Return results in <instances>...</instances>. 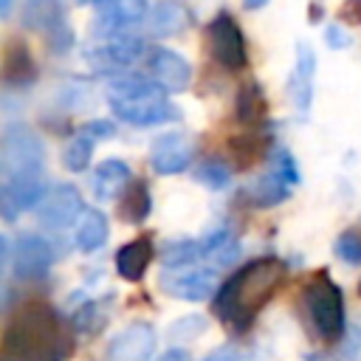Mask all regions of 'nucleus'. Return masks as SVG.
I'll list each match as a JSON object with an SVG mask.
<instances>
[{
  "label": "nucleus",
  "instance_id": "1",
  "mask_svg": "<svg viewBox=\"0 0 361 361\" xmlns=\"http://www.w3.org/2000/svg\"><path fill=\"white\" fill-rule=\"evenodd\" d=\"M288 268L276 257H257L237 268L214 296V313L223 324L234 330H248L259 310L282 288Z\"/></svg>",
  "mask_w": 361,
  "mask_h": 361
},
{
  "label": "nucleus",
  "instance_id": "2",
  "mask_svg": "<svg viewBox=\"0 0 361 361\" xmlns=\"http://www.w3.org/2000/svg\"><path fill=\"white\" fill-rule=\"evenodd\" d=\"M71 338L45 302H25L8 319L3 333V361H65Z\"/></svg>",
  "mask_w": 361,
  "mask_h": 361
},
{
  "label": "nucleus",
  "instance_id": "3",
  "mask_svg": "<svg viewBox=\"0 0 361 361\" xmlns=\"http://www.w3.org/2000/svg\"><path fill=\"white\" fill-rule=\"evenodd\" d=\"M107 104L113 116L133 127H158L180 118V110L166 99V90L141 73L116 76L107 85Z\"/></svg>",
  "mask_w": 361,
  "mask_h": 361
},
{
  "label": "nucleus",
  "instance_id": "4",
  "mask_svg": "<svg viewBox=\"0 0 361 361\" xmlns=\"http://www.w3.org/2000/svg\"><path fill=\"white\" fill-rule=\"evenodd\" d=\"M0 175L3 180L45 178V144L23 121H8L0 135Z\"/></svg>",
  "mask_w": 361,
  "mask_h": 361
},
{
  "label": "nucleus",
  "instance_id": "5",
  "mask_svg": "<svg viewBox=\"0 0 361 361\" xmlns=\"http://www.w3.org/2000/svg\"><path fill=\"white\" fill-rule=\"evenodd\" d=\"M302 305L322 341L333 344L347 336L344 333L347 330L344 327V293L324 271L310 276V282L302 290Z\"/></svg>",
  "mask_w": 361,
  "mask_h": 361
},
{
  "label": "nucleus",
  "instance_id": "6",
  "mask_svg": "<svg viewBox=\"0 0 361 361\" xmlns=\"http://www.w3.org/2000/svg\"><path fill=\"white\" fill-rule=\"evenodd\" d=\"M20 20L28 31H37L51 54H68L73 45V28L59 0H23Z\"/></svg>",
  "mask_w": 361,
  "mask_h": 361
},
{
  "label": "nucleus",
  "instance_id": "7",
  "mask_svg": "<svg viewBox=\"0 0 361 361\" xmlns=\"http://www.w3.org/2000/svg\"><path fill=\"white\" fill-rule=\"evenodd\" d=\"M206 42H209V54L212 59L226 68V71H243L248 65V48H245V37L237 25V20L226 11H220L209 25H206Z\"/></svg>",
  "mask_w": 361,
  "mask_h": 361
},
{
  "label": "nucleus",
  "instance_id": "8",
  "mask_svg": "<svg viewBox=\"0 0 361 361\" xmlns=\"http://www.w3.org/2000/svg\"><path fill=\"white\" fill-rule=\"evenodd\" d=\"M90 3L96 8V25H93L96 39L133 34V28L149 14L147 0H90Z\"/></svg>",
  "mask_w": 361,
  "mask_h": 361
},
{
  "label": "nucleus",
  "instance_id": "9",
  "mask_svg": "<svg viewBox=\"0 0 361 361\" xmlns=\"http://www.w3.org/2000/svg\"><path fill=\"white\" fill-rule=\"evenodd\" d=\"M54 259H56L54 245L45 237H39V234H23L11 245L8 268H11V274L20 282H37V279H42L51 271Z\"/></svg>",
  "mask_w": 361,
  "mask_h": 361
},
{
  "label": "nucleus",
  "instance_id": "10",
  "mask_svg": "<svg viewBox=\"0 0 361 361\" xmlns=\"http://www.w3.org/2000/svg\"><path fill=\"white\" fill-rule=\"evenodd\" d=\"M82 214H85V203L73 183H59V186L48 189L45 200L37 206L39 226H45L51 231H62V228L73 226L76 220H82Z\"/></svg>",
  "mask_w": 361,
  "mask_h": 361
},
{
  "label": "nucleus",
  "instance_id": "11",
  "mask_svg": "<svg viewBox=\"0 0 361 361\" xmlns=\"http://www.w3.org/2000/svg\"><path fill=\"white\" fill-rule=\"evenodd\" d=\"M161 290L175 296V299H189V302H203L209 296H214L220 288L217 282V271L214 268H175V271H164L158 279Z\"/></svg>",
  "mask_w": 361,
  "mask_h": 361
},
{
  "label": "nucleus",
  "instance_id": "12",
  "mask_svg": "<svg viewBox=\"0 0 361 361\" xmlns=\"http://www.w3.org/2000/svg\"><path fill=\"white\" fill-rule=\"evenodd\" d=\"M141 54H144V39L135 34H124V37L96 39V45L85 51V59L96 71H121V68L135 65Z\"/></svg>",
  "mask_w": 361,
  "mask_h": 361
},
{
  "label": "nucleus",
  "instance_id": "13",
  "mask_svg": "<svg viewBox=\"0 0 361 361\" xmlns=\"http://www.w3.org/2000/svg\"><path fill=\"white\" fill-rule=\"evenodd\" d=\"M113 135H116V127H113L110 121H104V118H93V121L82 124V127L73 133V138L65 144V149H62V164H65V169H71V172H85V169L90 166V158H93L96 144L104 141V138H113Z\"/></svg>",
  "mask_w": 361,
  "mask_h": 361
},
{
  "label": "nucleus",
  "instance_id": "14",
  "mask_svg": "<svg viewBox=\"0 0 361 361\" xmlns=\"http://www.w3.org/2000/svg\"><path fill=\"white\" fill-rule=\"evenodd\" d=\"M195 144L186 133H164L149 144V166L158 175H178L192 164Z\"/></svg>",
  "mask_w": 361,
  "mask_h": 361
},
{
  "label": "nucleus",
  "instance_id": "15",
  "mask_svg": "<svg viewBox=\"0 0 361 361\" xmlns=\"http://www.w3.org/2000/svg\"><path fill=\"white\" fill-rule=\"evenodd\" d=\"M45 178H20V180H3L0 183V212L3 220L14 223L23 212L37 209L45 200Z\"/></svg>",
  "mask_w": 361,
  "mask_h": 361
},
{
  "label": "nucleus",
  "instance_id": "16",
  "mask_svg": "<svg viewBox=\"0 0 361 361\" xmlns=\"http://www.w3.org/2000/svg\"><path fill=\"white\" fill-rule=\"evenodd\" d=\"M155 350V330L147 322H135L116 333L104 350V361H147Z\"/></svg>",
  "mask_w": 361,
  "mask_h": 361
},
{
  "label": "nucleus",
  "instance_id": "17",
  "mask_svg": "<svg viewBox=\"0 0 361 361\" xmlns=\"http://www.w3.org/2000/svg\"><path fill=\"white\" fill-rule=\"evenodd\" d=\"M313 76H316V54L310 51L307 42L296 45V59H293V71L288 76V102L299 110V116L310 113V102H313Z\"/></svg>",
  "mask_w": 361,
  "mask_h": 361
},
{
  "label": "nucleus",
  "instance_id": "18",
  "mask_svg": "<svg viewBox=\"0 0 361 361\" xmlns=\"http://www.w3.org/2000/svg\"><path fill=\"white\" fill-rule=\"evenodd\" d=\"M147 65H149V76L166 93H183L192 85V65L180 54H175L169 48H155L149 54V62Z\"/></svg>",
  "mask_w": 361,
  "mask_h": 361
},
{
  "label": "nucleus",
  "instance_id": "19",
  "mask_svg": "<svg viewBox=\"0 0 361 361\" xmlns=\"http://www.w3.org/2000/svg\"><path fill=\"white\" fill-rule=\"evenodd\" d=\"M39 71L25 42L8 39L3 48V85L6 87H31Z\"/></svg>",
  "mask_w": 361,
  "mask_h": 361
},
{
  "label": "nucleus",
  "instance_id": "20",
  "mask_svg": "<svg viewBox=\"0 0 361 361\" xmlns=\"http://www.w3.org/2000/svg\"><path fill=\"white\" fill-rule=\"evenodd\" d=\"M133 183V172L124 161L118 158H107L102 161L96 169H93V178H90V186H93V195L99 200H121V195L130 189Z\"/></svg>",
  "mask_w": 361,
  "mask_h": 361
},
{
  "label": "nucleus",
  "instance_id": "21",
  "mask_svg": "<svg viewBox=\"0 0 361 361\" xmlns=\"http://www.w3.org/2000/svg\"><path fill=\"white\" fill-rule=\"evenodd\" d=\"M152 257H155L152 240H149V237H135V240L124 243V245L116 251V271H118L121 279L138 282V279L147 274Z\"/></svg>",
  "mask_w": 361,
  "mask_h": 361
},
{
  "label": "nucleus",
  "instance_id": "22",
  "mask_svg": "<svg viewBox=\"0 0 361 361\" xmlns=\"http://www.w3.org/2000/svg\"><path fill=\"white\" fill-rule=\"evenodd\" d=\"M186 23H189V14L178 0H158L147 14V28L158 39L180 34L186 28Z\"/></svg>",
  "mask_w": 361,
  "mask_h": 361
},
{
  "label": "nucleus",
  "instance_id": "23",
  "mask_svg": "<svg viewBox=\"0 0 361 361\" xmlns=\"http://www.w3.org/2000/svg\"><path fill=\"white\" fill-rule=\"evenodd\" d=\"M107 234H110V223H107L104 212L85 209V214H82V220L76 226V245H79V251H85V254L99 251L107 243Z\"/></svg>",
  "mask_w": 361,
  "mask_h": 361
},
{
  "label": "nucleus",
  "instance_id": "24",
  "mask_svg": "<svg viewBox=\"0 0 361 361\" xmlns=\"http://www.w3.org/2000/svg\"><path fill=\"white\" fill-rule=\"evenodd\" d=\"M200 248H203V259H209L212 265H231L240 257V240L234 237L231 228H214L200 240Z\"/></svg>",
  "mask_w": 361,
  "mask_h": 361
},
{
  "label": "nucleus",
  "instance_id": "25",
  "mask_svg": "<svg viewBox=\"0 0 361 361\" xmlns=\"http://www.w3.org/2000/svg\"><path fill=\"white\" fill-rule=\"evenodd\" d=\"M149 209H152L149 189H147V183H144L141 178H135V180L130 183V189L121 195L118 214H121V220H127V223H141V220H147Z\"/></svg>",
  "mask_w": 361,
  "mask_h": 361
},
{
  "label": "nucleus",
  "instance_id": "26",
  "mask_svg": "<svg viewBox=\"0 0 361 361\" xmlns=\"http://www.w3.org/2000/svg\"><path fill=\"white\" fill-rule=\"evenodd\" d=\"M288 195H290V186L271 169L262 178H257V183L248 189V197L254 200V206H279Z\"/></svg>",
  "mask_w": 361,
  "mask_h": 361
},
{
  "label": "nucleus",
  "instance_id": "27",
  "mask_svg": "<svg viewBox=\"0 0 361 361\" xmlns=\"http://www.w3.org/2000/svg\"><path fill=\"white\" fill-rule=\"evenodd\" d=\"M197 259H203L200 240H172V243H166L161 248V262L166 265V271L192 268Z\"/></svg>",
  "mask_w": 361,
  "mask_h": 361
},
{
  "label": "nucleus",
  "instance_id": "28",
  "mask_svg": "<svg viewBox=\"0 0 361 361\" xmlns=\"http://www.w3.org/2000/svg\"><path fill=\"white\" fill-rule=\"evenodd\" d=\"M265 116V93L257 82L243 85L240 96H237V118L243 124H257Z\"/></svg>",
  "mask_w": 361,
  "mask_h": 361
},
{
  "label": "nucleus",
  "instance_id": "29",
  "mask_svg": "<svg viewBox=\"0 0 361 361\" xmlns=\"http://www.w3.org/2000/svg\"><path fill=\"white\" fill-rule=\"evenodd\" d=\"M195 180L209 186V189H214V192H220V189H226L231 183V166L226 161H220V158H206V161L197 164Z\"/></svg>",
  "mask_w": 361,
  "mask_h": 361
},
{
  "label": "nucleus",
  "instance_id": "30",
  "mask_svg": "<svg viewBox=\"0 0 361 361\" xmlns=\"http://www.w3.org/2000/svg\"><path fill=\"white\" fill-rule=\"evenodd\" d=\"M228 147H231L234 158L240 161V166H248V164H254L257 158H262V155H265L268 141H265V135L251 133V135H237V138H234Z\"/></svg>",
  "mask_w": 361,
  "mask_h": 361
},
{
  "label": "nucleus",
  "instance_id": "31",
  "mask_svg": "<svg viewBox=\"0 0 361 361\" xmlns=\"http://www.w3.org/2000/svg\"><path fill=\"white\" fill-rule=\"evenodd\" d=\"M271 172H276L288 186H296L299 180H302V175H299V166H296V161H293V155L285 149V147H276L274 152H271Z\"/></svg>",
  "mask_w": 361,
  "mask_h": 361
},
{
  "label": "nucleus",
  "instance_id": "32",
  "mask_svg": "<svg viewBox=\"0 0 361 361\" xmlns=\"http://www.w3.org/2000/svg\"><path fill=\"white\" fill-rule=\"evenodd\" d=\"M333 251H336V257L344 259L347 265H361V234H358V231H344V234H338Z\"/></svg>",
  "mask_w": 361,
  "mask_h": 361
},
{
  "label": "nucleus",
  "instance_id": "33",
  "mask_svg": "<svg viewBox=\"0 0 361 361\" xmlns=\"http://www.w3.org/2000/svg\"><path fill=\"white\" fill-rule=\"evenodd\" d=\"M203 330H206L203 316H183L169 327V338L172 341H186V338H197Z\"/></svg>",
  "mask_w": 361,
  "mask_h": 361
},
{
  "label": "nucleus",
  "instance_id": "34",
  "mask_svg": "<svg viewBox=\"0 0 361 361\" xmlns=\"http://www.w3.org/2000/svg\"><path fill=\"white\" fill-rule=\"evenodd\" d=\"M73 324H76L79 330H85V333H96V330H102V324H104V313H99V302H87V305L73 316Z\"/></svg>",
  "mask_w": 361,
  "mask_h": 361
},
{
  "label": "nucleus",
  "instance_id": "35",
  "mask_svg": "<svg viewBox=\"0 0 361 361\" xmlns=\"http://www.w3.org/2000/svg\"><path fill=\"white\" fill-rule=\"evenodd\" d=\"M341 353L347 361H361V324L347 330V336L341 338Z\"/></svg>",
  "mask_w": 361,
  "mask_h": 361
},
{
  "label": "nucleus",
  "instance_id": "36",
  "mask_svg": "<svg viewBox=\"0 0 361 361\" xmlns=\"http://www.w3.org/2000/svg\"><path fill=\"white\" fill-rule=\"evenodd\" d=\"M324 37H327L330 48H347V45H350V34H347V28H344L341 23H333V25H327Z\"/></svg>",
  "mask_w": 361,
  "mask_h": 361
},
{
  "label": "nucleus",
  "instance_id": "37",
  "mask_svg": "<svg viewBox=\"0 0 361 361\" xmlns=\"http://www.w3.org/2000/svg\"><path fill=\"white\" fill-rule=\"evenodd\" d=\"M341 23H361V0H347L344 8L338 11Z\"/></svg>",
  "mask_w": 361,
  "mask_h": 361
},
{
  "label": "nucleus",
  "instance_id": "38",
  "mask_svg": "<svg viewBox=\"0 0 361 361\" xmlns=\"http://www.w3.org/2000/svg\"><path fill=\"white\" fill-rule=\"evenodd\" d=\"M203 361H243V358H240V353H237V350H231V347H220V350L209 353Z\"/></svg>",
  "mask_w": 361,
  "mask_h": 361
},
{
  "label": "nucleus",
  "instance_id": "39",
  "mask_svg": "<svg viewBox=\"0 0 361 361\" xmlns=\"http://www.w3.org/2000/svg\"><path fill=\"white\" fill-rule=\"evenodd\" d=\"M158 361H192V355H189V350H183V347H172V350H166L164 355H158Z\"/></svg>",
  "mask_w": 361,
  "mask_h": 361
},
{
  "label": "nucleus",
  "instance_id": "40",
  "mask_svg": "<svg viewBox=\"0 0 361 361\" xmlns=\"http://www.w3.org/2000/svg\"><path fill=\"white\" fill-rule=\"evenodd\" d=\"M11 3L14 0H0V17H8L11 14Z\"/></svg>",
  "mask_w": 361,
  "mask_h": 361
},
{
  "label": "nucleus",
  "instance_id": "41",
  "mask_svg": "<svg viewBox=\"0 0 361 361\" xmlns=\"http://www.w3.org/2000/svg\"><path fill=\"white\" fill-rule=\"evenodd\" d=\"M243 3H245V8H262L268 0H243Z\"/></svg>",
  "mask_w": 361,
  "mask_h": 361
},
{
  "label": "nucleus",
  "instance_id": "42",
  "mask_svg": "<svg viewBox=\"0 0 361 361\" xmlns=\"http://www.w3.org/2000/svg\"><path fill=\"white\" fill-rule=\"evenodd\" d=\"M358 293H361V282H358Z\"/></svg>",
  "mask_w": 361,
  "mask_h": 361
}]
</instances>
